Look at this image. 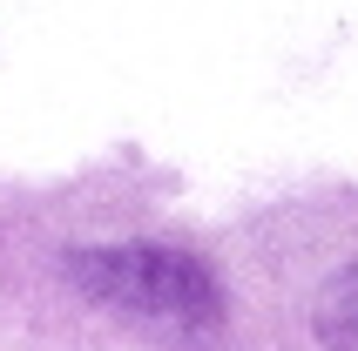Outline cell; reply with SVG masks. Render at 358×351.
<instances>
[{
    "instance_id": "cell-1",
    "label": "cell",
    "mask_w": 358,
    "mask_h": 351,
    "mask_svg": "<svg viewBox=\"0 0 358 351\" xmlns=\"http://www.w3.org/2000/svg\"><path fill=\"white\" fill-rule=\"evenodd\" d=\"M81 291L108 304L115 317L142 324L162 345H203L223 324V297L196 257L169 250V243H108V250L75 257Z\"/></svg>"
},
{
    "instance_id": "cell-2",
    "label": "cell",
    "mask_w": 358,
    "mask_h": 351,
    "mask_svg": "<svg viewBox=\"0 0 358 351\" xmlns=\"http://www.w3.org/2000/svg\"><path fill=\"white\" fill-rule=\"evenodd\" d=\"M318 331H324V351H358V264L331 277L324 311H318Z\"/></svg>"
}]
</instances>
